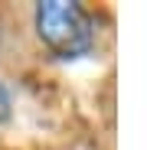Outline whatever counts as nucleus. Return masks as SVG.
Listing matches in <instances>:
<instances>
[{
  "label": "nucleus",
  "mask_w": 147,
  "mask_h": 150,
  "mask_svg": "<svg viewBox=\"0 0 147 150\" xmlns=\"http://www.w3.org/2000/svg\"><path fill=\"white\" fill-rule=\"evenodd\" d=\"M33 33L59 62H79L92 56L98 42L92 13L75 0H39L33 7Z\"/></svg>",
  "instance_id": "f257e3e1"
},
{
  "label": "nucleus",
  "mask_w": 147,
  "mask_h": 150,
  "mask_svg": "<svg viewBox=\"0 0 147 150\" xmlns=\"http://www.w3.org/2000/svg\"><path fill=\"white\" fill-rule=\"evenodd\" d=\"M13 111H16V105H13V91H10V85L0 79V127H7V124L13 121Z\"/></svg>",
  "instance_id": "f03ea898"
}]
</instances>
